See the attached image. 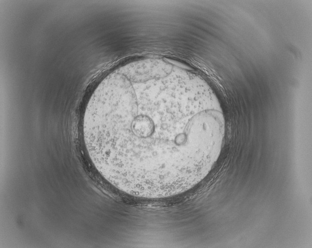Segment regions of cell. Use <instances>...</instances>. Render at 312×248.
<instances>
[{
    "label": "cell",
    "instance_id": "1",
    "mask_svg": "<svg viewBox=\"0 0 312 248\" xmlns=\"http://www.w3.org/2000/svg\"><path fill=\"white\" fill-rule=\"evenodd\" d=\"M225 128L217 97L173 75L113 81L91 95L82 120L100 175L148 199L178 195L204 179L220 156Z\"/></svg>",
    "mask_w": 312,
    "mask_h": 248
},
{
    "label": "cell",
    "instance_id": "2",
    "mask_svg": "<svg viewBox=\"0 0 312 248\" xmlns=\"http://www.w3.org/2000/svg\"><path fill=\"white\" fill-rule=\"evenodd\" d=\"M117 69L126 76L144 79L168 74L173 71V67L161 59H148L130 62Z\"/></svg>",
    "mask_w": 312,
    "mask_h": 248
}]
</instances>
